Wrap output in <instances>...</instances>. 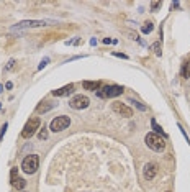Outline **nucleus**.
Segmentation results:
<instances>
[{
	"instance_id": "nucleus-17",
	"label": "nucleus",
	"mask_w": 190,
	"mask_h": 192,
	"mask_svg": "<svg viewBox=\"0 0 190 192\" xmlns=\"http://www.w3.org/2000/svg\"><path fill=\"white\" fill-rule=\"evenodd\" d=\"M151 49L156 53V56H161V41H156L151 45Z\"/></svg>"
},
{
	"instance_id": "nucleus-2",
	"label": "nucleus",
	"mask_w": 190,
	"mask_h": 192,
	"mask_svg": "<svg viewBox=\"0 0 190 192\" xmlns=\"http://www.w3.org/2000/svg\"><path fill=\"white\" fill-rule=\"evenodd\" d=\"M40 125H41V120H40L38 117H31V118L25 123L23 130H21V138H25V140L31 138L33 135L36 133V130H40Z\"/></svg>"
},
{
	"instance_id": "nucleus-3",
	"label": "nucleus",
	"mask_w": 190,
	"mask_h": 192,
	"mask_svg": "<svg viewBox=\"0 0 190 192\" xmlns=\"http://www.w3.org/2000/svg\"><path fill=\"white\" fill-rule=\"evenodd\" d=\"M40 168V158L38 154H28L26 158L21 163V169L25 171L26 174H34Z\"/></svg>"
},
{
	"instance_id": "nucleus-12",
	"label": "nucleus",
	"mask_w": 190,
	"mask_h": 192,
	"mask_svg": "<svg viewBox=\"0 0 190 192\" xmlns=\"http://www.w3.org/2000/svg\"><path fill=\"white\" fill-rule=\"evenodd\" d=\"M57 104H53V102H41L38 107H36V112H38V113H46V112H49Z\"/></svg>"
},
{
	"instance_id": "nucleus-15",
	"label": "nucleus",
	"mask_w": 190,
	"mask_h": 192,
	"mask_svg": "<svg viewBox=\"0 0 190 192\" xmlns=\"http://www.w3.org/2000/svg\"><path fill=\"white\" fill-rule=\"evenodd\" d=\"M151 126H152V130H154V133H157V135H162V136H166V133H164V130L161 128L159 125H157V122L154 118L151 120Z\"/></svg>"
},
{
	"instance_id": "nucleus-4",
	"label": "nucleus",
	"mask_w": 190,
	"mask_h": 192,
	"mask_svg": "<svg viewBox=\"0 0 190 192\" xmlns=\"http://www.w3.org/2000/svg\"><path fill=\"white\" fill-rule=\"evenodd\" d=\"M121 94H123V87L121 85H115V84L105 85L103 89L97 90V95L102 97V99H113V97H118Z\"/></svg>"
},
{
	"instance_id": "nucleus-8",
	"label": "nucleus",
	"mask_w": 190,
	"mask_h": 192,
	"mask_svg": "<svg viewBox=\"0 0 190 192\" xmlns=\"http://www.w3.org/2000/svg\"><path fill=\"white\" fill-rule=\"evenodd\" d=\"M157 174V164L156 163H148V164H144L143 168V176L146 181H152Z\"/></svg>"
},
{
	"instance_id": "nucleus-6",
	"label": "nucleus",
	"mask_w": 190,
	"mask_h": 192,
	"mask_svg": "<svg viewBox=\"0 0 190 192\" xmlns=\"http://www.w3.org/2000/svg\"><path fill=\"white\" fill-rule=\"evenodd\" d=\"M89 104H90L89 97H85V95H82V94L74 95V97H72L71 100H69V105H71L74 110H82V109H87V107H89Z\"/></svg>"
},
{
	"instance_id": "nucleus-23",
	"label": "nucleus",
	"mask_w": 190,
	"mask_h": 192,
	"mask_svg": "<svg viewBox=\"0 0 190 192\" xmlns=\"http://www.w3.org/2000/svg\"><path fill=\"white\" fill-rule=\"evenodd\" d=\"M48 62H49V58H45V59H43V61L40 62V66H38V71H41L43 67H46V66H48Z\"/></svg>"
},
{
	"instance_id": "nucleus-5",
	"label": "nucleus",
	"mask_w": 190,
	"mask_h": 192,
	"mask_svg": "<svg viewBox=\"0 0 190 192\" xmlns=\"http://www.w3.org/2000/svg\"><path fill=\"white\" fill-rule=\"evenodd\" d=\"M69 125H71V118L66 117V115H61V117H56L53 122L49 123V130L54 131V133H57V131L66 130V128H67Z\"/></svg>"
},
{
	"instance_id": "nucleus-30",
	"label": "nucleus",
	"mask_w": 190,
	"mask_h": 192,
	"mask_svg": "<svg viewBox=\"0 0 190 192\" xmlns=\"http://www.w3.org/2000/svg\"><path fill=\"white\" fill-rule=\"evenodd\" d=\"M2 90H3V85H2V84H0V94H2Z\"/></svg>"
},
{
	"instance_id": "nucleus-1",
	"label": "nucleus",
	"mask_w": 190,
	"mask_h": 192,
	"mask_svg": "<svg viewBox=\"0 0 190 192\" xmlns=\"http://www.w3.org/2000/svg\"><path fill=\"white\" fill-rule=\"evenodd\" d=\"M144 143L148 145V148H151L152 151H157V153H161V151H164V149H166L164 138L161 136V135L154 133V131H151V133L146 135V136H144Z\"/></svg>"
},
{
	"instance_id": "nucleus-32",
	"label": "nucleus",
	"mask_w": 190,
	"mask_h": 192,
	"mask_svg": "<svg viewBox=\"0 0 190 192\" xmlns=\"http://www.w3.org/2000/svg\"><path fill=\"white\" fill-rule=\"evenodd\" d=\"M167 192H171V190H167Z\"/></svg>"
},
{
	"instance_id": "nucleus-7",
	"label": "nucleus",
	"mask_w": 190,
	"mask_h": 192,
	"mask_svg": "<svg viewBox=\"0 0 190 192\" xmlns=\"http://www.w3.org/2000/svg\"><path fill=\"white\" fill-rule=\"evenodd\" d=\"M112 109H113V112H115V113H118V115L125 117V118L133 117V110H131L126 104H121V102H118V100L112 104Z\"/></svg>"
},
{
	"instance_id": "nucleus-28",
	"label": "nucleus",
	"mask_w": 190,
	"mask_h": 192,
	"mask_svg": "<svg viewBox=\"0 0 190 192\" xmlns=\"http://www.w3.org/2000/svg\"><path fill=\"white\" fill-rule=\"evenodd\" d=\"M5 87H7V89H12V87H13V84H12V82H7V84H5Z\"/></svg>"
},
{
	"instance_id": "nucleus-18",
	"label": "nucleus",
	"mask_w": 190,
	"mask_h": 192,
	"mask_svg": "<svg viewBox=\"0 0 190 192\" xmlns=\"http://www.w3.org/2000/svg\"><path fill=\"white\" fill-rule=\"evenodd\" d=\"M38 138H40V140H46V138H48V128H46V126L41 128V131L38 133Z\"/></svg>"
},
{
	"instance_id": "nucleus-16",
	"label": "nucleus",
	"mask_w": 190,
	"mask_h": 192,
	"mask_svg": "<svg viewBox=\"0 0 190 192\" xmlns=\"http://www.w3.org/2000/svg\"><path fill=\"white\" fill-rule=\"evenodd\" d=\"M12 184H13V187H17V189H25L26 187V181L21 179V177H17Z\"/></svg>"
},
{
	"instance_id": "nucleus-24",
	"label": "nucleus",
	"mask_w": 190,
	"mask_h": 192,
	"mask_svg": "<svg viewBox=\"0 0 190 192\" xmlns=\"http://www.w3.org/2000/svg\"><path fill=\"white\" fill-rule=\"evenodd\" d=\"M13 67H15V59H10L8 64H7V67H5V71H12Z\"/></svg>"
},
{
	"instance_id": "nucleus-26",
	"label": "nucleus",
	"mask_w": 190,
	"mask_h": 192,
	"mask_svg": "<svg viewBox=\"0 0 190 192\" xmlns=\"http://www.w3.org/2000/svg\"><path fill=\"white\" fill-rule=\"evenodd\" d=\"M7 123H3V126H2V131H0V138H3V135H5V131H7Z\"/></svg>"
},
{
	"instance_id": "nucleus-9",
	"label": "nucleus",
	"mask_w": 190,
	"mask_h": 192,
	"mask_svg": "<svg viewBox=\"0 0 190 192\" xmlns=\"http://www.w3.org/2000/svg\"><path fill=\"white\" fill-rule=\"evenodd\" d=\"M48 23L46 20H25L17 23V28H38V26H45Z\"/></svg>"
},
{
	"instance_id": "nucleus-19",
	"label": "nucleus",
	"mask_w": 190,
	"mask_h": 192,
	"mask_svg": "<svg viewBox=\"0 0 190 192\" xmlns=\"http://www.w3.org/2000/svg\"><path fill=\"white\" fill-rule=\"evenodd\" d=\"M161 5H162V2H159V0H154V2H151V10L156 12L157 8H161Z\"/></svg>"
},
{
	"instance_id": "nucleus-21",
	"label": "nucleus",
	"mask_w": 190,
	"mask_h": 192,
	"mask_svg": "<svg viewBox=\"0 0 190 192\" xmlns=\"http://www.w3.org/2000/svg\"><path fill=\"white\" fill-rule=\"evenodd\" d=\"M129 102H131V104H135V105H136V107H138V109H140L141 112H144V110H146V107H144L143 104H140L138 100H133V99H129Z\"/></svg>"
},
{
	"instance_id": "nucleus-27",
	"label": "nucleus",
	"mask_w": 190,
	"mask_h": 192,
	"mask_svg": "<svg viewBox=\"0 0 190 192\" xmlns=\"http://www.w3.org/2000/svg\"><path fill=\"white\" fill-rule=\"evenodd\" d=\"M103 43H105V45H110V43H116V40H110V38H105V40H103Z\"/></svg>"
},
{
	"instance_id": "nucleus-11",
	"label": "nucleus",
	"mask_w": 190,
	"mask_h": 192,
	"mask_svg": "<svg viewBox=\"0 0 190 192\" xmlns=\"http://www.w3.org/2000/svg\"><path fill=\"white\" fill-rule=\"evenodd\" d=\"M82 85H84L85 90H93V92H97V90H100V87H102V82H100V81H84Z\"/></svg>"
},
{
	"instance_id": "nucleus-10",
	"label": "nucleus",
	"mask_w": 190,
	"mask_h": 192,
	"mask_svg": "<svg viewBox=\"0 0 190 192\" xmlns=\"http://www.w3.org/2000/svg\"><path fill=\"white\" fill-rule=\"evenodd\" d=\"M72 92H74V84H67V85H64V87H61V89L53 90L51 94H53L54 97H66V95H71Z\"/></svg>"
},
{
	"instance_id": "nucleus-14",
	"label": "nucleus",
	"mask_w": 190,
	"mask_h": 192,
	"mask_svg": "<svg viewBox=\"0 0 190 192\" xmlns=\"http://www.w3.org/2000/svg\"><path fill=\"white\" fill-rule=\"evenodd\" d=\"M152 30H154V25H152V21H146V23H143V26H141V31H143L144 35H149Z\"/></svg>"
},
{
	"instance_id": "nucleus-22",
	"label": "nucleus",
	"mask_w": 190,
	"mask_h": 192,
	"mask_svg": "<svg viewBox=\"0 0 190 192\" xmlns=\"http://www.w3.org/2000/svg\"><path fill=\"white\" fill-rule=\"evenodd\" d=\"M125 33H126V35H129V36H131V40H136V41L140 40V36H138V33H136V31H129V30H125Z\"/></svg>"
},
{
	"instance_id": "nucleus-25",
	"label": "nucleus",
	"mask_w": 190,
	"mask_h": 192,
	"mask_svg": "<svg viewBox=\"0 0 190 192\" xmlns=\"http://www.w3.org/2000/svg\"><path fill=\"white\" fill-rule=\"evenodd\" d=\"M113 56H116V58H123V59H128V56L123 54V53H113Z\"/></svg>"
},
{
	"instance_id": "nucleus-13",
	"label": "nucleus",
	"mask_w": 190,
	"mask_h": 192,
	"mask_svg": "<svg viewBox=\"0 0 190 192\" xmlns=\"http://www.w3.org/2000/svg\"><path fill=\"white\" fill-rule=\"evenodd\" d=\"M182 77L190 79V58L187 61H184V64H182Z\"/></svg>"
},
{
	"instance_id": "nucleus-29",
	"label": "nucleus",
	"mask_w": 190,
	"mask_h": 192,
	"mask_svg": "<svg viewBox=\"0 0 190 192\" xmlns=\"http://www.w3.org/2000/svg\"><path fill=\"white\" fill-rule=\"evenodd\" d=\"M90 45H92V46H95V45H97V40L92 38V40H90Z\"/></svg>"
},
{
	"instance_id": "nucleus-31",
	"label": "nucleus",
	"mask_w": 190,
	"mask_h": 192,
	"mask_svg": "<svg viewBox=\"0 0 190 192\" xmlns=\"http://www.w3.org/2000/svg\"><path fill=\"white\" fill-rule=\"evenodd\" d=\"M0 109H2V102H0Z\"/></svg>"
},
{
	"instance_id": "nucleus-20",
	"label": "nucleus",
	"mask_w": 190,
	"mask_h": 192,
	"mask_svg": "<svg viewBox=\"0 0 190 192\" xmlns=\"http://www.w3.org/2000/svg\"><path fill=\"white\" fill-rule=\"evenodd\" d=\"M18 177V169L17 168H12V171H10V179H12V182L15 181Z\"/></svg>"
}]
</instances>
